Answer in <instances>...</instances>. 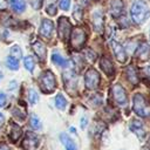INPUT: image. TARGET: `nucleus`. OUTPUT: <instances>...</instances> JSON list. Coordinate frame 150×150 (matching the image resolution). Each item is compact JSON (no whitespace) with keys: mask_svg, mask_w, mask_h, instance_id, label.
Segmentation results:
<instances>
[{"mask_svg":"<svg viewBox=\"0 0 150 150\" xmlns=\"http://www.w3.org/2000/svg\"><path fill=\"white\" fill-rule=\"evenodd\" d=\"M130 14H131V19L137 25H142L150 15V11L148 5L142 1V0H136L131 8H130Z\"/></svg>","mask_w":150,"mask_h":150,"instance_id":"1","label":"nucleus"},{"mask_svg":"<svg viewBox=\"0 0 150 150\" xmlns=\"http://www.w3.org/2000/svg\"><path fill=\"white\" fill-rule=\"evenodd\" d=\"M40 87H41V90L46 94L52 93L55 89L56 80H55V76H54L53 71L46 70L41 74V76H40Z\"/></svg>","mask_w":150,"mask_h":150,"instance_id":"2","label":"nucleus"},{"mask_svg":"<svg viewBox=\"0 0 150 150\" xmlns=\"http://www.w3.org/2000/svg\"><path fill=\"white\" fill-rule=\"evenodd\" d=\"M59 36L62 41H67L70 38V33H71V25L68 20V18L62 16L59 19Z\"/></svg>","mask_w":150,"mask_h":150,"instance_id":"3","label":"nucleus"},{"mask_svg":"<svg viewBox=\"0 0 150 150\" xmlns=\"http://www.w3.org/2000/svg\"><path fill=\"white\" fill-rule=\"evenodd\" d=\"M86 42V33L81 28H74L70 33V45L73 48L79 49Z\"/></svg>","mask_w":150,"mask_h":150,"instance_id":"4","label":"nucleus"},{"mask_svg":"<svg viewBox=\"0 0 150 150\" xmlns=\"http://www.w3.org/2000/svg\"><path fill=\"white\" fill-rule=\"evenodd\" d=\"M84 83L88 89H96L100 83V74L94 68H89L84 75Z\"/></svg>","mask_w":150,"mask_h":150,"instance_id":"5","label":"nucleus"},{"mask_svg":"<svg viewBox=\"0 0 150 150\" xmlns=\"http://www.w3.org/2000/svg\"><path fill=\"white\" fill-rule=\"evenodd\" d=\"M132 108L134 111L141 116V117H145L148 115L145 108H144V97L142 94H135L132 97Z\"/></svg>","mask_w":150,"mask_h":150,"instance_id":"6","label":"nucleus"},{"mask_svg":"<svg viewBox=\"0 0 150 150\" xmlns=\"http://www.w3.org/2000/svg\"><path fill=\"white\" fill-rule=\"evenodd\" d=\"M112 96H114V100H115L116 104H118L121 107L125 105L127 102H128L127 93H125L124 88L121 84H115L112 87Z\"/></svg>","mask_w":150,"mask_h":150,"instance_id":"7","label":"nucleus"},{"mask_svg":"<svg viewBox=\"0 0 150 150\" xmlns=\"http://www.w3.org/2000/svg\"><path fill=\"white\" fill-rule=\"evenodd\" d=\"M63 80H64V84H66V88H67L68 91H71L73 88L74 89L76 88V84H77V75H76V73L73 69L66 70L63 73Z\"/></svg>","mask_w":150,"mask_h":150,"instance_id":"8","label":"nucleus"},{"mask_svg":"<svg viewBox=\"0 0 150 150\" xmlns=\"http://www.w3.org/2000/svg\"><path fill=\"white\" fill-rule=\"evenodd\" d=\"M38 144H39V138H38V136H36L33 131H27V132L25 134V138H23V142H22L23 149L30 150V149L36 148Z\"/></svg>","mask_w":150,"mask_h":150,"instance_id":"9","label":"nucleus"},{"mask_svg":"<svg viewBox=\"0 0 150 150\" xmlns=\"http://www.w3.org/2000/svg\"><path fill=\"white\" fill-rule=\"evenodd\" d=\"M111 48H112V52H114V54H115V56H116V59H117V61H120L121 63H124L125 61H127V53H125V50H124V48H123V46L120 43V42H117V41H111Z\"/></svg>","mask_w":150,"mask_h":150,"instance_id":"10","label":"nucleus"},{"mask_svg":"<svg viewBox=\"0 0 150 150\" xmlns=\"http://www.w3.org/2000/svg\"><path fill=\"white\" fill-rule=\"evenodd\" d=\"M53 30H54L53 21H50L48 19H43L42 22H41V26H40V34L43 38L49 39L53 35Z\"/></svg>","mask_w":150,"mask_h":150,"instance_id":"11","label":"nucleus"},{"mask_svg":"<svg viewBox=\"0 0 150 150\" xmlns=\"http://www.w3.org/2000/svg\"><path fill=\"white\" fill-rule=\"evenodd\" d=\"M150 55V46L146 42H142L138 45V47L135 50V56L139 60H146Z\"/></svg>","mask_w":150,"mask_h":150,"instance_id":"12","label":"nucleus"},{"mask_svg":"<svg viewBox=\"0 0 150 150\" xmlns=\"http://www.w3.org/2000/svg\"><path fill=\"white\" fill-rule=\"evenodd\" d=\"M130 129L134 134H136V136H138L139 139H143L145 136V130H144V125L139 120H134L130 124Z\"/></svg>","mask_w":150,"mask_h":150,"instance_id":"13","label":"nucleus"},{"mask_svg":"<svg viewBox=\"0 0 150 150\" xmlns=\"http://www.w3.org/2000/svg\"><path fill=\"white\" fill-rule=\"evenodd\" d=\"M93 25H94V29L97 33H102L103 30V14L101 11H95L93 14Z\"/></svg>","mask_w":150,"mask_h":150,"instance_id":"14","label":"nucleus"},{"mask_svg":"<svg viewBox=\"0 0 150 150\" xmlns=\"http://www.w3.org/2000/svg\"><path fill=\"white\" fill-rule=\"evenodd\" d=\"M32 48H33L35 55L39 57V60H40V61H45L46 55H47V50H46L45 45H43L41 41H35V42L32 45Z\"/></svg>","mask_w":150,"mask_h":150,"instance_id":"15","label":"nucleus"},{"mask_svg":"<svg viewBox=\"0 0 150 150\" xmlns=\"http://www.w3.org/2000/svg\"><path fill=\"white\" fill-rule=\"evenodd\" d=\"M100 64H101L102 70H103L107 75H109V76H112V75H114L115 69H114V66H112L111 61H110L108 57L103 56V57L101 59V61H100Z\"/></svg>","mask_w":150,"mask_h":150,"instance_id":"16","label":"nucleus"},{"mask_svg":"<svg viewBox=\"0 0 150 150\" xmlns=\"http://www.w3.org/2000/svg\"><path fill=\"white\" fill-rule=\"evenodd\" d=\"M122 9H123V5L121 0H112L111 1V7H110V12L112 14V16L118 18L122 15Z\"/></svg>","mask_w":150,"mask_h":150,"instance_id":"17","label":"nucleus"},{"mask_svg":"<svg viewBox=\"0 0 150 150\" xmlns=\"http://www.w3.org/2000/svg\"><path fill=\"white\" fill-rule=\"evenodd\" d=\"M60 141L66 146V150H76V144L73 142V139L69 138V136L67 134L62 132L60 135Z\"/></svg>","mask_w":150,"mask_h":150,"instance_id":"18","label":"nucleus"},{"mask_svg":"<svg viewBox=\"0 0 150 150\" xmlns=\"http://www.w3.org/2000/svg\"><path fill=\"white\" fill-rule=\"evenodd\" d=\"M125 74H127V79L132 83V84H137L138 83V76H137V70L134 66H129L125 69Z\"/></svg>","mask_w":150,"mask_h":150,"instance_id":"19","label":"nucleus"},{"mask_svg":"<svg viewBox=\"0 0 150 150\" xmlns=\"http://www.w3.org/2000/svg\"><path fill=\"white\" fill-rule=\"evenodd\" d=\"M11 6L14 12L21 13L26 8V2H25V0H11Z\"/></svg>","mask_w":150,"mask_h":150,"instance_id":"20","label":"nucleus"},{"mask_svg":"<svg viewBox=\"0 0 150 150\" xmlns=\"http://www.w3.org/2000/svg\"><path fill=\"white\" fill-rule=\"evenodd\" d=\"M52 61H53L55 64L61 66V67H67L68 63H69L68 60H66L64 57H62V56L59 55V54H53V55H52Z\"/></svg>","mask_w":150,"mask_h":150,"instance_id":"21","label":"nucleus"},{"mask_svg":"<svg viewBox=\"0 0 150 150\" xmlns=\"http://www.w3.org/2000/svg\"><path fill=\"white\" fill-rule=\"evenodd\" d=\"M55 105L60 110H64L66 109V107H67V100L64 98L63 95H61V94L56 95V97H55Z\"/></svg>","mask_w":150,"mask_h":150,"instance_id":"22","label":"nucleus"},{"mask_svg":"<svg viewBox=\"0 0 150 150\" xmlns=\"http://www.w3.org/2000/svg\"><path fill=\"white\" fill-rule=\"evenodd\" d=\"M22 131H21V128L18 125V124H12V129H11V138L13 141H16L20 136H21Z\"/></svg>","mask_w":150,"mask_h":150,"instance_id":"23","label":"nucleus"},{"mask_svg":"<svg viewBox=\"0 0 150 150\" xmlns=\"http://www.w3.org/2000/svg\"><path fill=\"white\" fill-rule=\"evenodd\" d=\"M6 63H7V67L12 70H16L19 69V60H16L15 57L13 56H8L6 59Z\"/></svg>","mask_w":150,"mask_h":150,"instance_id":"24","label":"nucleus"},{"mask_svg":"<svg viewBox=\"0 0 150 150\" xmlns=\"http://www.w3.org/2000/svg\"><path fill=\"white\" fill-rule=\"evenodd\" d=\"M29 124H30V127H32L33 129H35V130L41 129V121H40V118H39L35 114H33V115L30 116V122H29Z\"/></svg>","mask_w":150,"mask_h":150,"instance_id":"25","label":"nucleus"},{"mask_svg":"<svg viewBox=\"0 0 150 150\" xmlns=\"http://www.w3.org/2000/svg\"><path fill=\"white\" fill-rule=\"evenodd\" d=\"M11 56L15 57L16 60H20L22 57V52H21V48L18 46V45H14L12 48H11Z\"/></svg>","mask_w":150,"mask_h":150,"instance_id":"26","label":"nucleus"},{"mask_svg":"<svg viewBox=\"0 0 150 150\" xmlns=\"http://www.w3.org/2000/svg\"><path fill=\"white\" fill-rule=\"evenodd\" d=\"M23 64H25V67H26L27 70H30L32 71L34 69V66H35V61H34L33 56H26L23 59Z\"/></svg>","mask_w":150,"mask_h":150,"instance_id":"27","label":"nucleus"},{"mask_svg":"<svg viewBox=\"0 0 150 150\" xmlns=\"http://www.w3.org/2000/svg\"><path fill=\"white\" fill-rule=\"evenodd\" d=\"M28 101H29V103H32V104H36L38 103V101H39V95L36 94V91L34 90V89H28Z\"/></svg>","mask_w":150,"mask_h":150,"instance_id":"28","label":"nucleus"},{"mask_svg":"<svg viewBox=\"0 0 150 150\" xmlns=\"http://www.w3.org/2000/svg\"><path fill=\"white\" fill-rule=\"evenodd\" d=\"M74 18L76 21H80L82 19V9L79 7V6H75V9H74Z\"/></svg>","mask_w":150,"mask_h":150,"instance_id":"29","label":"nucleus"},{"mask_svg":"<svg viewBox=\"0 0 150 150\" xmlns=\"http://www.w3.org/2000/svg\"><path fill=\"white\" fill-rule=\"evenodd\" d=\"M46 12L49 14V15H55L56 14V6L54 4H49L47 7H46Z\"/></svg>","mask_w":150,"mask_h":150,"instance_id":"30","label":"nucleus"},{"mask_svg":"<svg viewBox=\"0 0 150 150\" xmlns=\"http://www.w3.org/2000/svg\"><path fill=\"white\" fill-rule=\"evenodd\" d=\"M86 56H87V59H88L90 62H94V61L96 60V54H95L91 49H87V50H86Z\"/></svg>","mask_w":150,"mask_h":150,"instance_id":"31","label":"nucleus"},{"mask_svg":"<svg viewBox=\"0 0 150 150\" xmlns=\"http://www.w3.org/2000/svg\"><path fill=\"white\" fill-rule=\"evenodd\" d=\"M69 5H70V0H60V2H59L60 8L63 11H67L69 8Z\"/></svg>","mask_w":150,"mask_h":150,"instance_id":"32","label":"nucleus"},{"mask_svg":"<svg viewBox=\"0 0 150 150\" xmlns=\"http://www.w3.org/2000/svg\"><path fill=\"white\" fill-rule=\"evenodd\" d=\"M42 2H43V0H30V5L34 9H39L42 6Z\"/></svg>","mask_w":150,"mask_h":150,"instance_id":"33","label":"nucleus"},{"mask_svg":"<svg viewBox=\"0 0 150 150\" xmlns=\"http://www.w3.org/2000/svg\"><path fill=\"white\" fill-rule=\"evenodd\" d=\"M6 101H7V97L4 93L0 91V107H4L6 104Z\"/></svg>","mask_w":150,"mask_h":150,"instance_id":"34","label":"nucleus"},{"mask_svg":"<svg viewBox=\"0 0 150 150\" xmlns=\"http://www.w3.org/2000/svg\"><path fill=\"white\" fill-rule=\"evenodd\" d=\"M7 7V1L6 0H0V9H5Z\"/></svg>","mask_w":150,"mask_h":150,"instance_id":"35","label":"nucleus"},{"mask_svg":"<svg viewBox=\"0 0 150 150\" xmlns=\"http://www.w3.org/2000/svg\"><path fill=\"white\" fill-rule=\"evenodd\" d=\"M86 125H87V118L86 117H82L81 118V127L82 128H86Z\"/></svg>","mask_w":150,"mask_h":150,"instance_id":"36","label":"nucleus"},{"mask_svg":"<svg viewBox=\"0 0 150 150\" xmlns=\"http://www.w3.org/2000/svg\"><path fill=\"white\" fill-rule=\"evenodd\" d=\"M144 73L146 74V76L150 77V66H146V67L144 68Z\"/></svg>","mask_w":150,"mask_h":150,"instance_id":"37","label":"nucleus"},{"mask_svg":"<svg viewBox=\"0 0 150 150\" xmlns=\"http://www.w3.org/2000/svg\"><path fill=\"white\" fill-rule=\"evenodd\" d=\"M0 150H9V148H8L6 144L1 143V144H0Z\"/></svg>","mask_w":150,"mask_h":150,"instance_id":"38","label":"nucleus"},{"mask_svg":"<svg viewBox=\"0 0 150 150\" xmlns=\"http://www.w3.org/2000/svg\"><path fill=\"white\" fill-rule=\"evenodd\" d=\"M4 120H5V117H4V115H2L1 112H0V125H1L2 123H4Z\"/></svg>","mask_w":150,"mask_h":150,"instance_id":"39","label":"nucleus"},{"mask_svg":"<svg viewBox=\"0 0 150 150\" xmlns=\"http://www.w3.org/2000/svg\"><path fill=\"white\" fill-rule=\"evenodd\" d=\"M70 130H71V132H73V134H76V131H75V128H70Z\"/></svg>","mask_w":150,"mask_h":150,"instance_id":"40","label":"nucleus"},{"mask_svg":"<svg viewBox=\"0 0 150 150\" xmlns=\"http://www.w3.org/2000/svg\"><path fill=\"white\" fill-rule=\"evenodd\" d=\"M1 77H2V74H1V71H0V80H1Z\"/></svg>","mask_w":150,"mask_h":150,"instance_id":"41","label":"nucleus"}]
</instances>
